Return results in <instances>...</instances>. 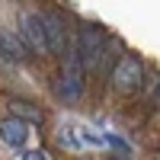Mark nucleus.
<instances>
[{"mask_svg":"<svg viewBox=\"0 0 160 160\" xmlns=\"http://www.w3.org/2000/svg\"><path fill=\"white\" fill-rule=\"evenodd\" d=\"M0 141H3L7 148H26L29 125H26L22 118H3V122H0Z\"/></svg>","mask_w":160,"mask_h":160,"instance_id":"5","label":"nucleus"},{"mask_svg":"<svg viewBox=\"0 0 160 160\" xmlns=\"http://www.w3.org/2000/svg\"><path fill=\"white\" fill-rule=\"evenodd\" d=\"M19 35L22 42L29 45L38 55H48L51 45H48V29H45V16L42 13H32V10H22L19 13Z\"/></svg>","mask_w":160,"mask_h":160,"instance_id":"2","label":"nucleus"},{"mask_svg":"<svg viewBox=\"0 0 160 160\" xmlns=\"http://www.w3.org/2000/svg\"><path fill=\"white\" fill-rule=\"evenodd\" d=\"M141 80H144V74H141L138 58H131V55L118 58V64L112 68V90L118 93V96H131V93H138L141 90Z\"/></svg>","mask_w":160,"mask_h":160,"instance_id":"4","label":"nucleus"},{"mask_svg":"<svg viewBox=\"0 0 160 160\" xmlns=\"http://www.w3.org/2000/svg\"><path fill=\"white\" fill-rule=\"evenodd\" d=\"M19 160H45V154H42V151H26Z\"/></svg>","mask_w":160,"mask_h":160,"instance_id":"10","label":"nucleus"},{"mask_svg":"<svg viewBox=\"0 0 160 160\" xmlns=\"http://www.w3.org/2000/svg\"><path fill=\"white\" fill-rule=\"evenodd\" d=\"M77 51H80L83 68H99L106 61V32L99 26H83V32L77 38Z\"/></svg>","mask_w":160,"mask_h":160,"instance_id":"3","label":"nucleus"},{"mask_svg":"<svg viewBox=\"0 0 160 160\" xmlns=\"http://www.w3.org/2000/svg\"><path fill=\"white\" fill-rule=\"evenodd\" d=\"M0 51H3L10 61H26V55H29L22 35L19 32H10V29H0Z\"/></svg>","mask_w":160,"mask_h":160,"instance_id":"7","label":"nucleus"},{"mask_svg":"<svg viewBox=\"0 0 160 160\" xmlns=\"http://www.w3.org/2000/svg\"><path fill=\"white\" fill-rule=\"evenodd\" d=\"M58 144L68 148V151H80V148H83V138H80V131L74 125H61L58 128Z\"/></svg>","mask_w":160,"mask_h":160,"instance_id":"8","label":"nucleus"},{"mask_svg":"<svg viewBox=\"0 0 160 160\" xmlns=\"http://www.w3.org/2000/svg\"><path fill=\"white\" fill-rule=\"evenodd\" d=\"M10 109L16 112V118H22V115H29V122H42V112H38L35 106H26V102H10Z\"/></svg>","mask_w":160,"mask_h":160,"instance_id":"9","label":"nucleus"},{"mask_svg":"<svg viewBox=\"0 0 160 160\" xmlns=\"http://www.w3.org/2000/svg\"><path fill=\"white\" fill-rule=\"evenodd\" d=\"M45 29H48V45H51V55H64L71 45H68V32H64V22L58 13H45Z\"/></svg>","mask_w":160,"mask_h":160,"instance_id":"6","label":"nucleus"},{"mask_svg":"<svg viewBox=\"0 0 160 160\" xmlns=\"http://www.w3.org/2000/svg\"><path fill=\"white\" fill-rule=\"evenodd\" d=\"M83 93V61H80V51L71 45L61 58V77H58V96L61 99H77Z\"/></svg>","mask_w":160,"mask_h":160,"instance_id":"1","label":"nucleus"}]
</instances>
